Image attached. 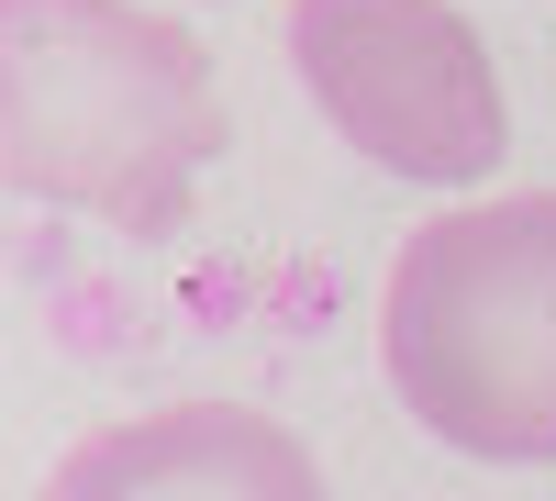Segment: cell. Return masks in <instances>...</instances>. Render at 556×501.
I'll use <instances>...</instances> for the list:
<instances>
[{
  "label": "cell",
  "mask_w": 556,
  "mask_h": 501,
  "mask_svg": "<svg viewBox=\"0 0 556 501\" xmlns=\"http://www.w3.org/2000/svg\"><path fill=\"white\" fill-rule=\"evenodd\" d=\"M34 501H334L323 458L256 401H167L78 435Z\"/></svg>",
  "instance_id": "cell-4"
},
{
  "label": "cell",
  "mask_w": 556,
  "mask_h": 501,
  "mask_svg": "<svg viewBox=\"0 0 556 501\" xmlns=\"http://www.w3.org/2000/svg\"><path fill=\"white\" fill-rule=\"evenodd\" d=\"M379 379L479 468H556V190L445 201L379 279Z\"/></svg>",
  "instance_id": "cell-2"
},
{
  "label": "cell",
  "mask_w": 556,
  "mask_h": 501,
  "mask_svg": "<svg viewBox=\"0 0 556 501\" xmlns=\"http://www.w3.org/2000/svg\"><path fill=\"white\" fill-rule=\"evenodd\" d=\"M223 78L146 0H0V178L134 246L190 235L223 156Z\"/></svg>",
  "instance_id": "cell-1"
},
{
  "label": "cell",
  "mask_w": 556,
  "mask_h": 501,
  "mask_svg": "<svg viewBox=\"0 0 556 501\" xmlns=\"http://www.w3.org/2000/svg\"><path fill=\"white\" fill-rule=\"evenodd\" d=\"M290 78L367 167L412 190H479L513 146V101L456 0H290Z\"/></svg>",
  "instance_id": "cell-3"
}]
</instances>
